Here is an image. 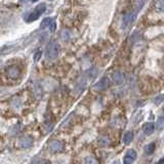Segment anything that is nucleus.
<instances>
[{
  "mask_svg": "<svg viewBox=\"0 0 164 164\" xmlns=\"http://www.w3.org/2000/svg\"><path fill=\"white\" fill-rule=\"evenodd\" d=\"M89 161H90V162H94V163H97V160H94V159H93V158L88 159V160H87V162H89Z\"/></svg>",
  "mask_w": 164,
  "mask_h": 164,
  "instance_id": "obj_21",
  "label": "nucleus"
},
{
  "mask_svg": "<svg viewBox=\"0 0 164 164\" xmlns=\"http://www.w3.org/2000/svg\"><path fill=\"white\" fill-rule=\"evenodd\" d=\"M134 18H136V12L130 11V12L125 13L123 16V18H122V27H123V28L129 27L130 25L133 23Z\"/></svg>",
  "mask_w": 164,
  "mask_h": 164,
  "instance_id": "obj_4",
  "label": "nucleus"
},
{
  "mask_svg": "<svg viewBox=\"0 0 164 164\" xmlns=\"http://www.w3.org/2000/svg\"><path fill=\"white\" fill-rule=\"evenodd\" d=\"M64 150V145L62 142L58 140H55L49 144V151L53 153H58V152H62Z\"/></svg>",
  "mask_w": 164,
  "mask_h": 164,
  "instance_id": "obj_6",
  "label": "nucleus"
},
{
  "mask_svg": "<svg viewBox=\"0 0 164 164\" xmlns=\"http://www.w3.org/2000/svg\"><path fill=\"white\" fill-rule=\"evenodd\" d=\"M99 144H102V145H106V144H108V143H109V141H106L105 142V138H99Z\"/></svg>",
  "mask_w": 164,
  "mask_h": 164,
  "instance_id": "obj_19",
  "label": "nucleus"
},
{
  "mask_svg": "<svg viewBox=\"0 0 164 164\" xmlns=\"http://www.w3.org/2000/svg\"><path fill=\"white\" fill-rule=\"evenodd\" d=\"M60 53V45L57 41H51L49 42V44L47 45L46 48V59L48 61H55V60L58 59Z\"/></svg>",
  "mask_w": 164,
  "mask_h": 164,
  "instance_id": "obj_1",
  "label": "nucleus"
},
{
  "mask_svg": "<svg viewBox=\"0 0 164 164\" xmlns=\"http://www.w3.org/2000/svg\"><path fill=\"white\" fill-rule=\"evenodd\" d=\"M163 101H164V94L157 95V97L154 99V103L156 104V105H159V104H161Z\"/></svg>",
  "mask_w": 164,
  "mask_h": 164,
  "instance_id": "obj_18",
  "label": "nucleus"
},
{
  "mask_svg": "<svg viewBox=\"0 0 164 164\" xmlns=\"http://www.w3.org/2000/svg\"><path fill=\"white\" fill-rule=\"evenodd\" d=\"M108 86H109V79H108L107 77H103L99 82L95 83V85L93 87H94V89H97V90H104V89H106Z\"/></svg>",
  "mask_w": 164,
  "mask_h": 164,
  "instance_id": "obj_9",
  "label": "nucleus"
},
{
  "mask_svg": "<svg viewBox=\"0 0 164 164\" xmlns=\"http://www.w3.org/2000/svg\"><path fill=\"white\" fill-rule=\"evenodd\" d=\"M45 9H46V5H45L44 3L39 4V5L35 8L34 11H33L32 13L29 14L28 18H27V22H33V21H36L37 18H38L39 16L45 11Z\"/></svg>",
  "mask_w": 164,
  "mask_h": 164,
  "instance_id": "obj_2",
  "label": "nucleus"
},
{
  "mask_svg": "<svg viewBox=\"0 0 164 164\" xmlns=\"http://www.w3.org/2000/svg\"><path fill=\"white\" fill-rule=\"evenodd\" d=\"M136 156H138V154H136V151L134 150H128L125 154V157H124V163L125 164L132 163L133 161H136Z\"/></svg>",
  "mask_w": 164,
  "mask_h": 164,
  "instance_id": "obj_8",
  "label": "nucleus"
},
{
  "mask_svg": "<svg viewBox=\"0 0 164 164\" xmlns=\"http://www.w3.org/2000/svg\"><path fill=\"white\" fill-rule=\"evenodd\" d=\"M40 55H41V51H38V53L35 55V61H36V62L38 61L39 58H40Z\"/></svg>",
  "mask_w": 164,
  "mask_h": 164,
  "instance_id": "obj_20",
  "label": "nucleus"
},
{
  "mask_svg": "<svg viewBox=\"0 0 164 164\" xmlns=\"http://www.w3.org/2000/svg\"><path fill=\"white\" fill-rule=\"evenodd\" d=\"M33 2H36V1H38V0H32Z\"/></svg>",
  "mask_w": 164,
  "mask_h": 164,
  "instance_id": "obj_24",
  "label": "nucleus"
},
{
  "mask_svg": "<svg viewBox=\"0 0 164 164\" xmlns=\"http://www.w3.org/2000/svg\"><path fill=\"white\" fill-rule=\"evenodd\" d=\"M112 80H113V82L117 85L122 84L124 81V74L121 73V72H115V73H113V75H112Z\"/></svg>",
  "mask_w": 164,
  "mask_h": 164,
  "instance_id": "obj_10",
  "label": "nucleus"
},
{
  "mask_svg": "<svg viewBox=\"0 0 164 164\" xmlns=\"http://www.w3.org/2000/svg\"><path fill=\"white\" fill-rule=\"evenodd\" d=\"M145 3H146V0H134L133 2V7L136 9V12L138 11L140 9H142L144 7Z\"/></svg>",
  "mask_w": 164,
  "mask_h": 164,
  "instance_id": "obj_13",
  "label": "nucleus"
},
{
  "mask_svg": "<svg viewBox=\"0 0 164 164\" xmlns=\"http://www.w3.org/2000/svg\"><path fill=\"white\" fill-rule=\"evenodd\" d=\"M159 163H164V158L160 159V160H159Z\"/></svg>",
  "mask_w": 164,
  "mask_h": 164,
  "instance_id": "obj_22",
  "label": "nucleus"
},
{
  "mask_svg": "<svg viewBox=\"0 0 164 164\" xmlns=\"http://www.w3.org/2000/svg\"><path fill=\"white\" fill-rule=\"evenodd\" d=\"M6 75L10 80H18L21 76V69L18 66L13 65L6 69Z\"/></svg>",
  "mask_w": 164,
  "mask_h": 164,
  "instance_id": "obj_3",
  "label": "nucleus"
},
{
  "mask_svg": "<svg viewBox=\"0 0 164 164\" xmlns=\"http://www.w3.org/2000/svg\"><path fill=\"white\" fill-rule=\"evenodd\" d=\"M155 148H156V145H155L154 143H151V144L147 145V146L145 147V153L148 155L152 154V153L155 151Z\"/></svg>",
  "mask_w": 164,
  "mask_h": 164,
  "instance_id": "obj_14",
  "label": "nucleus"
},
{
  "mask_svg": "<svg viewBox=\"0 0 164 164\" xmlns=\"http://www.w3.org/2000/svg\"><path fill=\"white\" fill-rule=\"evenodd\" d=\"M132 138H133V134L131 131H126L123 136V143L125 145H129L131 143Z\"/></svg>",
  "mask_w": 164,
  "mask_h": 164,
  "instance_id": "obj_12",
  "label": "nucleus"
},
{
  "mask_svg": "<svg viewBox=\"0 0 164 164\" xmlns=\"http://www.w3.org/2000/svg\"><path fill=\"white\" fill-rule=\"evenodd\" d=\"M22 106H23V101L21 99V97H18H18H12V99L10 101V107H11V109L13 110L14 112H16V113H18V110L22 108Z\"/></svg>",
  "mask_w": 164,
  "mask_h": 164,
  "instance_id": "obj_7",
  "label": "nucleus"
},
{
  "mask_svg": "<svg viewBox=\"0 0 164 164\" xmlns=\"http://www.w3.org/2000/svg\"><path fill=\"white\" fill-rule=\"evenodd\" d=\"M53 21L49 18H44V20L42 21V23H41V29H45V28H47V27H50V25L53 24Z\"/></svg>",
  "mask_w": 164,
  "mask_h": 164,
  "instance_id": "obj_15",
  "label": "nucleus"
},
{
  "mask_svg": "<svg viewBox=\"0 0 164 164\" xmlns=\"http://www.w3.org/2000/svg\"><path fill=\"white\" fill-rule=\"evenodd\" d=\"M157 128H158V130H162L164 128V116L158 117V120H157Z\"/></svg>",
  "mask_w": 164,
  "mask_h": 164,
  "instance_id": "obj_16",
  "label": "nucleus"
},
{
  "mask_svg": "<svg viewBox=\"0 0 164 164\" xmlns=\"http://www.w3.org/2000/svg\"><path fill=\"white\" fill-rule=\"evenodd\" d=\"M1 147H2V141H1V138H0V149H1Z\"/></svg>",
  "mask_w": 164,
  "mask_h": 164,
  "instance_id": "obj_23",
  "label": "nucleus"
},
{
  "mask_svg": "<svg viewBox=\"0 0 164 164\" xmlns=\"http://www.w3.org/2000/svg\"><path fill=\"white\" fill-rule=\"evenodd\" d=\"M163 114H164V107H163Z\"/></svg>",
  "mask_w": 164,
  "mask_h": 164,
  "instance_id": "obj_25",
  "label": "nucleus"
},
{
  "mask_svg": "<svg viewBox=\"0 0 164 164\" xmlns=\"http://www.w3.org/2000/svg\"><path fill=\"white\" fill-rule=\"evenodd\" d=\"M155 130V124L153 122H149V123H146L144 126V132L146 136H151V134L154 132Z\"/></svg>",
  "mask_w": 164,
  "mask_h": 164,
  "instance_id": "obj_11",
  "label": "nucleus"
},
{
  "mask_svg": "<svg viewBox=\"0 0 164 164\" xmlns=\"http://www.w3.org/2000/svg\"><path fill=\"white\" fill-rule=\"evenodd\" d=\"M33 145V140L30 138V136H24V138H20L18 142L16 143V146L20 147V148L23 149H28L30 147H32Z\"/></svg>",
  "mask_w": 164,
  "mask_h": 164,
  "instance_id": "obj_5",
  "label": "nucleus"
},
{
  "mask_svg": "<svg viewBox=\"0 0 164 164\" xmlns=\"http://www.w3.org/2000/svg\"><path fill=\"white\" fill-rule=\"evenodd\" d=\"M156 8L160 11H164V0H158L156 2Z\"/></svg>",
  "mask_w": 164,
  "mask_h": 164,
  "instance_id": "obj_17",
  "label": "nucleus"
}]
</instances>
